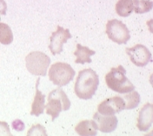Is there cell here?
<instances>
[{"mask_svg": "<svg viewBox=\"0 0 153 136\" xmlns=\"http://www.w3.org/2000/svg\"><path fill=\"white\" fill-rule=\"evenodd\" d=\"M99 85V77L94 70L88 68L80 71L76 77L74 92L79 98L91 99Z\"/></svg>", "mask_w": 153, "mask_h": 136, "instance_id": "obj_1", "label": "cell"}, {"mask_svg": "<svg viewBox=\"0 0 153 136\" xmlns=\"http://www.w3.org/2000/svg\"><path fill=\"white\" fill-rule=\"evenodd\" d=\"M126 71L122 65L111 68L105 76V82L111 90L119 94H127L134 91L135 87L125 76Z\"/></svg>", "mask_w": 153, "mask_h": 136, "instance_id": "obj_2", "label": "cell"}, {"mask_svg": "<svg viewBox=\"0 0 153 136\" xmlns=\"http://www.w3.org/2000/svg\"><path fill=\"white\" fill-rule=\"evenodd\" d=\"M71 101L60 88L53 90L48 95V103L45 105L47 114L51 115L52 121H54L62 111L69 110Z\"/></svg>", "mask_w": 153, "mask_h": 136, "instance_id": "obj_3", "label": "cell"}, {"mask_svg": "<svg viewBox=\"0 0 153 136\" xmlns=\"http://www.w3.org/2000/svg\"><path fill=\"white\" fill-rule=\"evenodd\" d=\"M75 71L70 64L63 62H57L51 65L49 71L50 80L58 87L67 85L73 80Z\"/></svg>", "mask_w": 153, "mask_h": 136, "instance_id": "obj_4", "label": "cell"}, {"mask_svg": "<svg viewBox=\"0 0 153 136\" xmlns=\"http://www.w3.org/2000/svg\"><path fill=\"white\" fill-rule=\"evenodd\" d=\"M50 64L51 58L40 51H33L26 56V69L36 76H46Z\"/></svg>", "mask_w": 153, "mask_h": 136, "instance_id": "obj_5", "label": "cell"}, {"mask_svg": "<svg viewBox=\"0 0 153 136\" xmlns=\"http://www.w3.org/2000/svg\"><path fill=\"white\" fill-rule=\"evenodd\" d=\"M106 33L111 40L118 44H125L131 38L126 25L118 19H111L107 22Z\"/></svg>", "mask_w": 153, "mask_h": 136, "instance_id": "obj_6", "label": "cell"}, {"mask_svg": "<svg viewBox=\"0 0 153 136\" xmlns=\"http://www.w3.org/2000/svg\"><path fill=\"white\" fill-rule=\"evenodd\" d=\"M126 54L137 67H145L152 61L151 52L142 44H137L131 48H126Z\"/></svg>", "mask_w": 153, "mask_h": 136, "instance_id": "obj_7", "label": "cell"}, {"mask_svg": "<svg viewBox=\"0 0 153 136\" xmlns=\"http://www.w3.org/2000/svg\"><path fill=\"white\" fill-rule=\"evenodd\" d=\"M71 38H72V36L68 29H64L57 26V30L53 32L50 37L51 43L49 45V49L53 55L60 54L63 51L64 44Z\"/></svg>", "mask_w": 153, "mask_h": 136, "instance_id": "obj_8", "label": "cell"}, {"mask_svg": "<svg viewBox=\"0 0 153 136\" xmlns=\"http://www.w3.org/2000/svg\"><path fill=\"white\" fill-rule=\"evenodd\" d=\"M125 109V101L119 96L110 97L98 105V113L103 115H113Z\"/></svg>", "mask_w": 153, "mask_h": 136, "instance_id": "obj_9", "label": "cell"}, {"mask_svg": "<svg viewBox=\"0 0 153 136\" xmlns=\"http://www.w3.org/2000/svg\"><path fill=\"white\" fill-rule=\"evenodd\" d=\"M94 121L101 132L109 133L114 132L118 126V117L115 115H103L98 112L94 114Z\"/></svg>", "mask_w": 153, "mask_h": 136, "instance_id": "obj_10", "label": "cell"}, {"mask_svg": "<svg viewBox=\"0 0 153 136\" xmlns=\"http://www.w3.org/2000/svg\"><path fill=\"white\" fill-rule=\"evenodd\" d=\"M153 121V105L147 103L139 111L137 128L141 132H146L150 129Z\"/></svg>", "mask_w": 153, "mask_h": 136, "instance_id": "obj_11", "label": "cell"}, {"mask_svg": "<svg viewBox=\"0 0 153 136\" xmlns=\"http://www.w3.org/2000/svg\"><path fill=\"white\" fill-rule=\"evenodd\" d=\"M97 125L94 120H84L75 127L76 132L81 136H94L97 134Z\"/></svg>", "mask_w": 153, "mask_h": 136, "instance_id": "obj_12", "label": "cell"}, {"mask_svg": "<svg viewBox=\"0 0 153 136\" xmlns=\"http://www.w3.org/2000/svg\"><path fill=\"white\" fill-rule=\"evenodd\" d=\"M36 81V95L34 97L33 102L32 104V108L30 114L31 115H35L38 117L41 114H43L45 109V95L42 94L38 88V84L39 83V77L37 79Z\"/></svg>", "mask_w": 153, "mask_h": 136, "instance_id": "obj_13", "label": "cell"}, {"mask_svg": "<svg viewBox=\"0 0 153 136\" xmlns=\"http://www.w3.org/2000/svg\"><path fill=\"white\" fill-rule=\"evenodd\" d=\"M94 54H95V51L78 43L76 45V50L74 52V55L76 56L75 63H81V64H84L85 63H91L92 62L91 56Z\"/></svg>", "mask_w": 153, "mask_h": 136, "instance_id": "obj_14", "label": "cell"}, {"mask_svg": "<svg viewBox=\"0 0 153 136\" xmlns=\"http://www.w3.org/2000/svg\"><path fill=\"white\" fill-rule=\"evenodd\" d=\"M134 0H118L115 5L116 13L121 17H128L134 11Z\"/></svg>", "mask_w": 153, "mask_h": 136, "instance_id": "obj_15", "label": "cell"}, {"mask_svg": "<svg viewBox=\"0 0 153 136\" xmlns=\"http://www.w3.org/2000/svg\"><path fill=\"white\" fill-rule=\"evenodd\" d=\"M13 41V33L10 26L0 22V43L3 45H9Z\"/></svg>", "mask_w": 153, "mask_h": 136, "instance_id": "obj_16", "label": "cell"}, {"mask_svg": "<svg viewBox=\"0 0 153 136\" xmlns=\"http://www.w3.org/2000/svg\"><path fill=\"white\" fill-rule=\"evenodd\" d=\"M122 98L125 101V109L135 108L136 107H138L141 101L140 94L137 91H132L131 93L129 92V94L125 95Z\"/></svg>", "mask_w": 153, "mask_h": 136, "instance_id": "obj_17", "label": "cell"}, {"mask_svg": "<svg viewBox=\"0 0 153 136\" xmlns=\"http://www.w3.org/2000/svg\"><path fill=\"white\" fill-rule=\"evenodd\" d=\"M152 9L151 0H134V10L136 13L142 14L149 12Z\"/></svg>", "mask_w": 153, "mask_h": 136, "instance_id": "obj_18", "label": "cell"}, {"mask_svg": "<svg viewBox=\"0 0 153 136\" xmlns=\"http://www.w3.org/2000/svg\"><path fill=\"white\" fill-rule=\"evenodd\" d=\"M27 135H47V134L46 132V129L44 127L38 124V125H33L29 130Z\"/></svg>", "mask_w": 153, "mask_h": 136, "instance_id": "obj_19", "label": "cell"}, {"mask_svg": "<svg viewBox=\"0 0 153 136\" xmlns=\"http://www.w3.org/2000/svg\"><path fill=\"white\" fill-rule=\"evenodd\" d=\"M0 135L12 136L10 127L6 121H0Z\"/></svg>", "mask_w": 153, "mask_h": 136, "instance_id": "obj_20", "label": "cell"}, {"mask_svg": "<svg viewBox=\"0 0 153 136\" xmlns=\"http://www.w3.org/2000/svg\"><path fill=\"white\" fill-rule=\"evenodd\" d=\"M12 127L14 130L17 131V132H22L25 129V125L21 120L16 119L15 121H13L12 123Z\"/></svg>", "mask_w": 153, "mask_h": 136, "instance_id": "obj_21", "label": "cell"}, {"mask_svg": "<svg viewBox=\"0 0 153 136\" xmlns=\"http://www.w3.org/2000/svg\"><path fill=\"white\" fill-rule=\"evenodd\" d=\"M7 11V4L4 0H0V15H6Z\"/></svg>", "mask_w": 153, "mask_h": 136, "instance_id": "obj_22", "label": "cell"}]
</instances>
